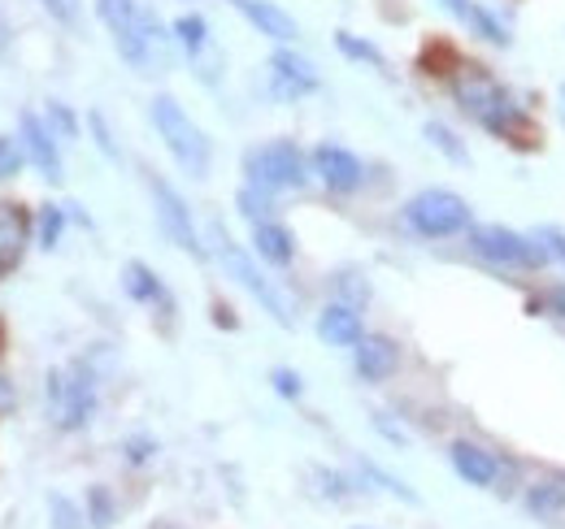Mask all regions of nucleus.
<instances>
[{
	"label": "nucleus",
	"instance_id": "1",
	"mask_svg": "<svg viewBox=\"0 0 565 529\" xmlns=\"http://www.w3.org/2000/svg\"><path fill=\"white\" fill-rule=\"evenodd\" d=\"M96 13L100 22L109 26L114 44H118V57L140 74H161L170 66V44H166V31L161 22L143 9L140 0H96Z\"/></svg>",
	"mask_w": 565,
	"mask_h": 529
},
{
	"label": "nucleus",
	"instance_id": "2",
	"mask_svg": "<svg viewBox=\"0 0 565 529\" xmlns=\"http://www.w3.org/2000/svg\"><path fill=\"white\" fill-rule=\"evenodd\" d=\"M452 96H457V105L483 127V131L492 134H518L526 127V109L495 83L488 69L479 66H466L452 74Z\"/></svg>",
	"mask_w": 565,
	"mask_h": 529
},
{
	"label": "nucleus",
	"instance_id": "3",
	"mask_svg": "<svg viewBox=\"0 0 565 529\" xmlns=\"http://www.w3.org/2000/svg\"><path fill=\"white\" fill-rule=\"evenodd\" d=\"M148 118H152V127L161 134V143L170 148V156H174L192 179H205V174H210V161H213L210 139H205V131L183 114V105H179L174 96H152Z\"/></svg>",
	"mask_w": 565,
	"mask_h": 529
},
{
	"label": "nucleus",
	"instance_id": "4",
	"mask_svg": "<svg viewBox=\"0 0 565 529\" xmlns=\"http://www.w3.org/2000/svg\"><path fill=\"white\" fill-rule=\"evenodd\" d=\"M210 235H213V252H217L222 269H226V273H231V278H235V282H239V287H244V291H248V295H253V300H257V304H262L279 326H291V309H287V300L279 295V287H275V282L253 264V257H248V252H244V248H239V244H235L217 222L210 226Z\"/></svg>",
	"mask_w": 565,
	"mask_h": 529
},
{
	"label": "nucleus",
	"instance_id": "5",
	"mask_svg": "<svg viewBox=\"0 0 565 529\" xmlns=\"http://www.w3.org/2000/svg\"><path fill=\"white\" fill-rule=\"evenodd\" d=\"M244 174H248V183L253 187H262V192H296V187H305L309 183V170H305V156H300V148L291 143V139H275V143H266V148H253L248 156H244Z\"/></svg>",
	"mask_w": 565,
	"mask_h": 529
},
{
	"label": "nucleus",
	"instance_id": "6",
	"mask_svg": "<svg viewBox=\"0 0 565 529\" xmlns=\"http://www.w3.org/2000/svg\"><path fill=\"white\" fill-rule=\"evenodd\" d=\"M44 403L57 430H83L96 412V382L87 369H53L44 378Z\"/></svg>",
	"mask_w": 565,
	"mask_h": 529
},
{
	"label": "nucleus",
	"instance_id": "7",
	"mask_svg": "<svg viewBox=\"0 0 565 529\" xmlns=\"http://www.w3.org/2000/svg\"><path fill=\"white\" fill-rule=\"evenodd\" d=\"M405 222L426 235V239H448V235H461L470 230V204L457 196V192H444V187H430L405 204Z\"/></svg>",
	"mask_w": 565,
	"mask_h": 529
},
{
	"label": "nucleus",
	"instance_id": "8",
	"mask_svg": "<svg viewBox=\"0 0 565 529\" xmlns=\"http://www.w3.org/2000/svg\"><path fill=\"white\" fill-rule=\"evenodd\" d=\"M470 248L483 257V261L492 264H513V269H535V264L548 261V252H544V244L531 235H513V230H504V226H475L470 230Z\"/></svg>",
	"mask_w": 565,
	"mask_h": 529
},
{
	"label": "nucleus",
	"instance_id": "9",
	"mask_svg": "<svg viewBox=\"0 0 565 529\" xmlns=\"http://www.w3.org/2000/svg\"><path fill=\"white\" fill-rule=\"evenodd\" d=\"M148 187H152L157 222H161L166 239H170L174 248H183L188 257H205V244H201V235H196V226H192V213H188L183 196H179V192H174V187H170L166 179H152Z\"/></svg>",
	"mask_w": 565,
	"mask_h": 529
},
{
	"label": "nucleus",
	"instance_id": "10",
	"mask_svg": "<svg viewBox=\"0 0 565 529\" xmlns=\"http://www.w3.org/2000/svg\"><path fill=\"white\" fill-rule=\"evenodd\" d=\"M309 91H318V69H313V62L300 57V53H291V48H279L270 57V96L282 100V105H291V100H300Z\"/></svg>",
	"mask_w": 565,
	"mask_h": 529
},
{
	"label": "nucleus",
	"instance_id": "11",
	"mask_svg": "<svg viewBox=\"0 0 565 529\" xmlns=\"http://www.w3.org/2000/svg\"><path fill=\"white\" fill-rule=\"evenodd\" d=\"M18 127H22V152H26V161H31L49 183H62V179H66V170H62L57 134L49 131V122H40L35 114H22V118H18Z\"/></svg>",
	"mask_w": 565,
	"mask_h": 529
},
{
	"label": "nucleus",
	"instance_id": "12",
	"mask_svg": "<svg viewBox=\"0 0 565 529\" xmlns=\"http://www.w3.org/2000/svg\"><path fill=\"white\" fill-rule=\"evenodd\" d=\"M313 174H318L331 192H356L361 179H365L361 161H356L349 148H340V143H318V148H313Z\"/></svg>",
	"mask_w": 565,
	"mask_h": 529
},
{
	"label": "nucleus",
	"instance_id": "13",
	"mask_svg": "<svg viewBox=\"0 0 565 529\" xmlns=\"http://www.w3.org/2000/svg\"><path fill=\"white\" fill-rule=\"evenodd\" d=\"M31 244V213L22 204H0V278L22 264Z\"/></svg>",
	"mask_w": 565,
	"mask_h": 529
},
{
	"label": "nucleus",
	"instance_id": "14",
	"mask_svg": "<svg viewBox=\"0 0 565 529\" xmlns=\"http://www.w3.org/2000/svg\"><path fill=\"white\" fill-rule=\"evenodd\" d=\"M396 365H401V347H396L392 338H383V334H365V338L356 343V374H361L365 382H383V378H392Z\"/></svg>",
	"mask_w": 565,
	"mask_h": 529
},
{
	"label": "nucleus",
	"instance_id": "15",
	"mask_svg": "<svg viewBox=\"0 0 565 529\" xmlns=\"http://www.w3.org/2000/svg\"><path fill=\"white\" fill-rule=\"evenodd\" d=\"M262 35H270V40H279V44H291L296 35H300V26H296V18L287 13V9H279L275 0H231Z\"/></svg>",
	"mask_w": 565,
	"mask_h": 529
},
{
	"label": "nucleus",
	"instance_id": "16",
	"mask_svg": "<svg viewBox=\"0 0 565 529\" xmlns=\"http://www.w3.org/2000/svg\"><path fill=\"white\" fill-rule=\"evenodd\" d=\"M318 338L327 347H356L365 334H361V317L353 304H327L318 313Z\"/></svg>",
	"mask_w": 565,
	"mask_h": 529
},
{
	"label": "nucleus",
	"instance_id": "17",
	"mask_svg": "<svg viewBox=\"0 0 565 529\" xmlns=\"http://www.w3.org/2000/svg\"><path fill=\"white\" fill-rule=\"evenodd\" d=\"M452 468L470 482V486H492L495 482V473H500V464H495V456L488 452V447H479V443H452Z\"/></svg>",
	"mask_w": 565,
	"mask_h": 529
},
{
	"label": "nucleus",
	"instance_id": "18",
	"mask_svg": "<svg viewBox=\"0 0 565 529\" xmlns=\"http://www.w3.org/2000/svg\"><path fill=\"white\" fill-rule=\"evenodd\" d=\"M253 248L266 264H291V257H296V239H291V230H282L279 222H257L253 226Z\"/></svg>",
	"mask_w": 565,
	"mask_h": 529
},
{
	"label": "nucleus",
	"instance_id": "19",
	"mask_svg": "<svg viewBox=\"0 0 565 529\" xmlns=\"http://www.w3.org/2000/svg\"><path fill=\"white\" fill-rule=\"evenodd\" d=\"M122 287H127V295L140 300V304H170L161 278H157L143 261H127V269H122Z\"/></svg>",
	"mask_w": 565,
	"mask_h": 529
},
{
	"label": "nucleus",
	"instance_id": "20",
	"mask_svg": "<svg viewBox=\"0 0 565 529\" xmlns=\"http://www.w3.org/2000/svg\"><path fill=\"white\" fill-rule=\"evenodd\" d=\"M174 40H179L192 57H201V53L210 48V26H205V18H201V13H183V18H174Z\"/></svg>",
	"mask_w": 565,
	"mask_h": 529
},
{
	"label": "nucleus",
	"instance_id": "21",
	"mask_svg": "<svg viewBox=\"0 0 565 529\" xmlns=\"http://www.w3.org/2000/svg\"><path fill=\"white\" fill-rule=\"evenodd\" d=\"M87 521H92V529H109L118 521L114 495H109L105 486H92V490H87Z\"/></svg>",
	"mask_w": 565,
	"mask_h": 529
},
{
	"label": "nucleus",
	"instance_id": "22",
	"mask_svg": "<svg viewBox=\"0 0 565 529\" xmlns=\"http://www.w3.org/2000/svg\"><path fill=\"white\" fill-rule=\"evenodd\" d=\"M239 213H244L253 226H257V222H270L275 199H270V192H262V187H253V183H248V187L239 192Z\"/></svg>",
	"mask_w": 565,
	"mask_h": 529
},
{
	"label": "nucleus",
	"instance_id": "23",
	"mask_svg": "<svg viewBox=\"0 0 565 529\" xmlns=\"http://www.w3.org/2000/svg\"><path fill=\"white\" fill-rule=\"evenodd\" d=\"M565 508V482H540L535 490H531V512H544V517H553V512H562Z\"/></svg>",
	"mask_w": 565,
	"mask_h": 529
},
{
	"label": "nucleus",
	"instance_id": "24",
	"mask_svg": "<svg viewBox=\"0 0 565 529\" xmlns=\"http://www.w3.org/2000/svg\"><path fill=\"white\" fill-rule=\"evenodd\" d=\"M62 230H66V208L44 204V208H40V248H57Z\"/></svg>",
	"mask_w": 565,
	"mask_h": 529
},
{
	"label": "nucleus",
	"instance_id": "25",
	"mask_svg": "<svg viewBox=\"0 0 565 529\" xmlns=\"http://www.w3.org/2000/svg\"><path fill=\"white\" fill-rule=\"evenodd\" d=\"M466 26H475V31H479V35L488 40V44H495V48H504V44H509V31H504V26L495 22V18H492V13H488V9H479V4L470 9V18H466Z\"/></svg>",
	"mask_w": 565,
	"mask_h": 529
},
{
	"label": "nucleus",
	"instance_id": "26",
	"mask_svg": "<svg viewBox=\"0 0 565 529\" xmlns=\"http://www.w3.org/2000/svg\"><path fill=\"white\" fill-rule=\"evenodd\" d=\"M426 139H430V143H435V148H439L448 161H457V165H466V161H470V152L457 143V134L448 131V127H439V122H426Z\"/></svg>",
	"mask_w": 565,
	"mask_h": 529
},
{
	"label": "nucleus",
	"instance_id": "27",
	"mask_svg": "<svg viewBox=\"0 0 565 529\" xmlns=\"http://www.w3.org/2000/svg\"><path fill=\"white\" fill-rule=\"evenodd\" d=\"M335 44H340V53H344V57H353V62H365V66L383 69V53H379L374 44L356 40V35H349V31H340V35H335Z\"/></svg>",
	"mask_w": 565,
	"mask_h": 529
},
{
	"label": "nucleus",
	"instance_id": "28",
	"mask_svg": "<svg viewBox=\"0 0 565 529\" xmlns=\"http://www.w3.org/2000/svg\"><path fill=\"white\" fill-rule=\"evenodd\" d=\"M49 131L62 134V139H78V118L62 100H49Z\"/></svg>",
	"mask_w": 565,
	"mask_h": 529
},
{
	"label": "nucleus",
	"instance_id": "29",
	"mask_svg": "<svg viewBox=\"0 0 565 529\" xmlns=\"http://www.w3.org/2000/svg\"><path fill=\"white\" fill-rule=\"evenodd\" d=\"M22 161H26L22 139H4V134H0V183H4V179H13V174L22 170Z\"/></svg>",
	"mask_w": 565,
	"mask_h": 529
},
{
	"label": "nucleus",
	"instance_id": "30",
	"mask_svg": "<svg viewBox=\"0 0 565 529\" xmlns=\"http://www.w3.org/2000/svg\"><path fill=\"white\" fill-rule=\"evenodd\" d=\"M49 508H53V529H83V517L74 512V504L66 495H53Z\"/></svg>",
	"mask_w": 565,
	"mask_h": 529
},
{
	"label": "nucleus",
	"instance_id": "31",
	"mask_svg": "<svg viewBox=\"0 0 565 529\" xmlns=\"http://www.w3.org/2000/svg\"><path fill=\"white\" fill-rule=\"evenodd\" d=\"M270 382H275V391H279L282 399H300V391H305V387H300V378H296L291 369H275V374H270Z\"/></svg>",
	"mask_w": 565,
	"mask_h": 529
},
{
	"label": "nucleus",
	"instance_id": "32",
	"mask_svg": "<svg viewBox=\"0 0 565 529\" xmlns=\"http://www.w3.org/2000/svg\"><path fill=\"white\" fill-rule=\"evenodd\" d=\"M44 9H49L62 26H74V22H78V0H44Z\"/></svg>",
	"mask_w": 565,
	"mask_h": 529
},
{
	"label": "nucleus",
	"instance_id": "33",
	"mask_svg": "<svg viewBox=\"0 0 565 529\" xmlns=\"http://www.w3.org/2000/svg\"><path fill=\"white\" fill-rule=\"evenodd\" d=\"M535 239L544 244V252H548V257H557V261L565 264V235L562 230H553V226H548V230H535Z\"/></svg>",
	"mask_w": 565,
	"mask_h": 529
},
{
	"label": "nucleus",
	"instance_id": "34",
	"mask_svg": "<svg viewBox=\"0 0 565 529\" xmlns=\"http://www.w3.org/2000/svg\"><path fill=\"white\" fill-rule=\"evenodd\" d=\"M87 122H92V131H96V148H100L105 156H114V161H118V148H114V139H109V127H105V118H100V114H92Z\"/></svg>",
	"mask_w": 565,
	"mask_h": 529
},
{
	"label": "nucleus",
	"instance_id": "35",
	"mask_svg": "<svg viewBox=\"0 0 565 529\" xmlns=\"http://www.w3.org/2000/svg\"><path fill=\"white\" fill-rule=\"evenodd\" d=\"M152 452H157V447H152L148 439H131V443H127V456H131V464H143Z\"/></svg>",
	"mask_w": 565,
	"mask_h": 529
},
{
	"label": "nucleus",
	"instance_id": "36",
	"mask_svg": "<svg viewBox=\"0 0 565 529\" xmlns=\"http://www.w3.org/2000/svg\"><path fill=\"white\" fill-rule=\"evenodd\" d=\"M13 403H18V391H13V382L0 374V417H4V412H13Z\"/></svg>",
	"mask_w": 565,
	"mask_h": 529
},
{
	"label": "nucleus",
	"instance_id": "37",
	"mask_svg": "<svg viewBox=\"0 0 565 529\" xmlns=\"http://www.w3.org/2000/svg\"><path fill=\"white\" fill-rule=\"evenodd\" d=\"M439 4H444V9H448V13H457V18H461V22H466V18H470V9H475V4H470V0H439Z\"/></svg>",
	"mask_w": 565,
	"mask_h": 529
},
{
	"label": "nucleus",
	"instance_id": "38",
	"mask_svg": "<svg viewBox=\"0 0 565 529\" xmlns=\"http://www.w3.org/2000/svg\"><path fill=\"white\" fill-rule=\"evenodd\" d=\"M548 304L557 309V317H565V291H553V295H548Z\"/></svg>",
	"mask_w": 565,
	"mask_h": 529
},
{
	"label": "nucleus",
	"instance_id": "39",
	"mask_svg": "<svg viewBox=\"0 0 565 529\" xmlns=\"http://www.w3.org/2000/svg\"><path fill=\"white\" fill-rule=\"evenodd\" d=\"M0 48H4V26H0Z\"/></svg>",
	"mask_w": 565,
	"mask_h": 529
},
{
	"label": "nucleus",
	"instance_id": "40",
	"mask_svg": "<svg viewBox=\"0 0 565 529\" xmlns=\"http://www.w3.org/2000/svg\"><path fill=\"white\" fill-rule=\"evenodd\" d=\"M0 347H4V326H0Z\"/></svg>",
	"mask_w": 565,
	"mask_h": 529
},
{
	"label": "nucleus",
	"instance_id": "41",
	"mask_svg": "<svg viewBox=\"0 0 565 529\" xmlns=\"http://www.w3.org/2000/svg\"><path fill=\"white\" fill-rule=\"evenodd\" d=\"M562 100H565V87H562Z\"/></svg>",
	"mask_w": 565,
	"mask_h": 529
}]
</instances>
